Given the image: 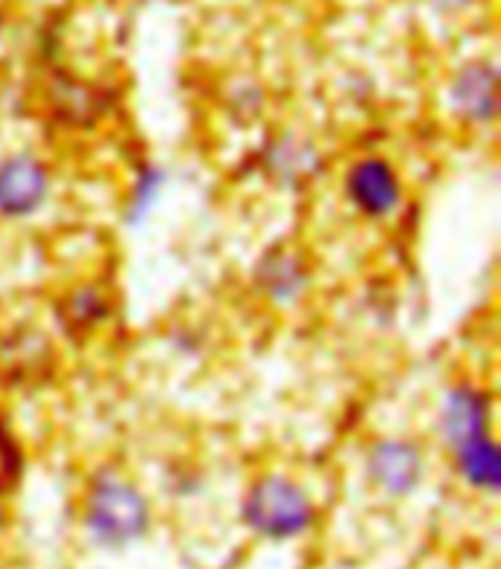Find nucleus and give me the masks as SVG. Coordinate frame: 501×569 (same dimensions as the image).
Returning <instances> with one entry per match:
<instances>
[{"label":"nucleus","mask_w":501,"mask_h":569,"mask_svg":"<svg viewBox=\"0 0 501 569\" xmlns=\"http://www.w3.org/2000/svg\"><path fill=\"white\" fill-rule=\"evenodd\" d=\"M82 529L100 552H130L153 529V508L132 481L118 472H98L82 499Z\"/></svg>","instance_id":"1"},{"label":"nucleus","mask_w":501,"mask_h":569,"mask_svg":"<svg viewBox=\"0 0 501 569\" xmlns=\"http://www.w3.org/2000/svg\"><path fill=\"white\" fill-rule=\"evenodd\" d=\"M243 526L270 543H291L314 531L317 505L288 476H261L241 502Z\"/></svg>","instance_id":"2"},{"label":"nucleus","mask_w":501,"mask_h":569,"mask_svg":"<svg viewBox=\"0 0 501 569\" xmlns=\"http://www.w3.org/2000/svg\"><path fill=\"white\" fill-rule=\"evenodd\" d=\"M367 476L372 488L388 499H408L425 479V456L408 438H384L372 443L367 456Z\"/></svg>","instance_id":"3"},{"label":"nucleus","mask_w":501,"mask_h":569,"mask_svg":"<svg viewBox=\"0 0 501 569\" xmlns=\"http://www.w3.org/2000/svg\"><path fill=\"white\" fill-rule=\"evenodd\" d=\"M343 191L358 214L370 220H384L402 203V179L397 168L381 156H364L347 171Z\"/></svg>","instance_id":"4"},{"label":"nucleus","mask_w":501,"mask_h":569,"mask_svg":"<svg viewBox=\"0 0 501 569\" xmlns=\"http://www.w3.org/2000/svg\"><path fill=\"white\" fill-rule=\"evenodd\" d=\"M50 173L33 153L7 156L0 162V214L30 218L48 203Z\"/></svg>","instance_id":"5"},{"label":"nucleus","mask_w":501,"mask_h":569,"mask_svg":"<svg viewBox=\"0 0 501 569\" xmlns=\"http://www.w3.org/2000/svg\"><path fill=\"white\" fill-rule=\"evenodd\" d=\"M493 420V402L490 393L475 388V385H454L452 391L443 397L440 408V431H443L445 447L461 449L469 440L493 435L490 431Z\"/></svg>","instance_id":"6"},{"label":"nucleus","mask_w":501,"mask_h":569,"mask_svg":"<svg viewBox=\"0 0 501 569\" xmlns=\"http://www.w3.org/2000/svg\"><path fill=\"white\" fill-rule=\"evenodd\" d=\"M449 98L458 118L484 127L499 114V71L493 62H469L454 73Z\"/></svg>","instance_id":"7"},{"label":"nucleus","mask_w":501,"mask_h":569,"mask_svg":"<svg viewBox=\"0 0 501 569\" xmlns=\"http://www.w3.org/2000/svg\"><path fill=\"white\" fill-rule=\"evenodd\" d=\"M255 284L264 297L273 302H293L300 300V293L308 288V264L300 252L291 247H273L264 252L255 270Z\"/></svg>","instance_id":"8"},{"label":"nucleus","mask_w":501,"mask_h":569,"mask_svg":"<svg viewBox=\"0 0 501 569\" xmlns=\"http://www.w3.org/2000/svg\"><path fill=\"white\" fill-rule=\"evenodd\" d=\"M452 458L454 470H458V476H461L467 488H472L475 493H487V497H495V493H499L501 452L493 435L469 440L461 449H454Z\"/></svg>","instance_id":"9"},{"label":"nucleus","mask_w":501,"mask_h":569,"mask_svg":"<svg viewBox=\"0 0 501 569\" xmlns=\"http://www.w3.org/2000/svg\"><path fill=\"white\" fill-rule=\"evenodd\" d=\"M112 315V297L98 284H80L59 300V320L66 332L86 338L109 320Z\"/></svg>","instance_id":"10"},{"label":"nucleus","mask_w":501,"mask_h":569,"mask_svg":"<svg viewBox=\"0 0 501 569\" xmlns=\"http://www.w3.org/2000/svg\"><path fill=\"white\" fill-rule=\"evenodd\" d=\"M264 168L282 186H305L308 179L317 177V171H320V156L311 144L284 139L270 147L268 156H264Z\"/></svg>","instance_id":"11"},{"label":"nucleus","mask_w":501,"mask_h":569,"mask_svg":"<svg viewBox=\"0 0 501 569\" xmlns=\"http://www.w3.org/2000/svg\"><path fill=\"white\" fill-rule=\"evenodd\" d=\"M53 103H57L59 118L66 123H73V127H89V123L98 121L106 109L100 89L77 80L57 82Z\"/></svg>","instance_id":"12"},{"label":"nucleus","mask_w":501,"mask_h":569,"mask_svg":"<svg viewBox=\"0 0 501 569\" xmlns=\"http://www.w3.org/2000/svg\"><path fill=\"white\" fill-rule=\"evenodd\" d=\"M162 182H164L162 171H156V168H144V171L138 173L136 186H132V197H130L132 220L147 214V209L156 203V197H159V191H162Z\"/></svg>","instance_id":"13"},{"label":"nucleus","mask_w":501,"mask_h":569,"mask_svg":"<svg viewBox=\"0 0 501 569\" xmlns=\"http://www.w3.org/2000/svg\"><path fill=\"white\" fill-rule=\"evenodd\" d=\"M7 531V505H3V493H0V535Z\"/></svg>","instance_id":"14"},{"label":"nucleus","mask_w":501,"mask_h":569,"mask_svg":"<svg viewBox=\"0 0 501 569\" xmlns=\"http://www.w3.org/2000/svg\"><path fill=\"white\" fill-rule=\"evenodd\" d=\"M0 30H3V16H0Z\"/></svg>","instance_id":"15"}]
</instances>
